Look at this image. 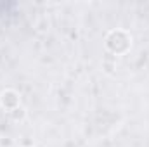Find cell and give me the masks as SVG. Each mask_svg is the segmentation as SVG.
<instances>
[{
    "label": "cell",
    "instance_id": "cell-2",
    "mask_svg": "<svg viewBox=\"0 0 149 147\" xmlns=\"http://www.w3.org/2000/svg\"><path fill=\"white\" fill-rule=\"evenodd\" d=\"M0 106L7 111H12L21 106V95L14 88H5L0 92Z\"/></svg>",
    "mask_w": 149,
    "mask_h": 147
},
{
    "label": "cell",
    "instance_id": "cell-4",
    "mask_svg": "<svg viewBox=\"0 0 149 147\" xmlns=\"http://www.w3.org/2000/svg\"><path fill=\"white\" fill-rule=\"evenodd\" d=\"M102 64H104V69H106L108 73H113V69L116 68V62H109V59H108V57L104 59V62H102Z\"/></svg>",
    "mask_w": 149,
    "mask_h": 147
},
{
    "label": "cell",
    "instance_id": "cell-1",
    "mask_svg": "<svg viewBox=\"0 0 149 147\" xmlns=\"http://www.w3.org/2000/svg\"><path fill=\"white\" fill-rule=\"evenodd\" d=\"M104 47L111 55H125L132 49V35L127 30H111L104 38Z\"/></svg>",
    "mask_w": 149,
    "mask_h": 147
},
{
    "label": "cell",
    "instance_id": "cell-5",
    "mask_svg": "<svg viewBox=\"0 0 149 147\" xmlns=\"http://www.w3.org/2000/svg\"><path fill=\"white\" fill-rule=\"evenodd\" d=\"M0 146L2 147H10L12 146V140H10L9 137H2V139H0Z\"/></svg>",
    "mask_w": 149,
    "mask_h": 147
},
{
    "label": "cell",
    "instance_id": "cell-3",
    "mask_svg": "<svg viewBox=\"0 0 149 147\" xmlns=\"http://www.w3.org/2000/svg\"><path fill=\"white\" fill-rule=\"evenodd\" d=\"M9 116H10L12 121H23V119L26 118V109H24L23 106H19V107H16V109L9 111Z\"/></svg>",
    "mask_w": 149,
    "mask_h": 147
}]
</instances>
